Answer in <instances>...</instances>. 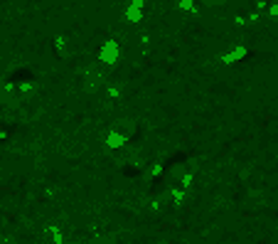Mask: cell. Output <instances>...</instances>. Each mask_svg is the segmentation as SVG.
<instances>
[{
	"instance_id": "6da1fadb",
	"label": "cell",
	"mask_w": 278,
	"mask_h": 244,
	"mask_svg": "<svg viewBox=\"0 0 278 244\" xmlns=\"http://www.w3.org/2000/svg\"><path fill=\"white\" fill-rule=\"evenodd\" d=\"M106 79H109L106 67H101L99 62L96 64H89L86 72H84V77H81V89L89 91V94H96V91H101L106 86Z\"/></svg>"
},
{
	"instance_id": "7a4b0ae2",
	"label": "cell",
	"mask_w": 278,
	"mask_h": 244,
	"mask_svg": "<svg viewBox=\"0 0 278 244\" xmlns=\"http://www.w3.org/2000/svg\"><path fill=\"white\" fill-rule=\"evenodd\" d=\"M121 57V44L116 40H106L104 44H101V49H99V64L101 67H114L116 62H119Z\"/></svg>"
},
{
	"instance_id": "3957f363",
	"label": "cell",
	"mask_w": 278,
	"mask_h": 244,
	"mask_svg": "<svg viewBox=\"0 0 278 244\" xmlns=\"http://www.w3.org/2000/svg\"><path fill=\"white\" fill-rule=\"evenodd\" d=\"M111 128H116L121 136H126L128 141L136 136V131H138V126H136V121L133 119H128V116H123V119H116V121L111 123Z\"/></svg>"
},
{
	"instance_id": "277c9868",
	"label": "cell",
	"mask_w": 278,
	"mask_h": 244,
	"mask_svg": "<svg viewBox=\"0 0 278 244\" xmlns=\"http://www.w3.org/2000/svg\"><path fill=\"white\" fill-rule=\"evenodd\" d=\"M104 143H106V148H109V151H121V148L128 143V138H126V136H121L116 128H109V131H106V136H104Z\"/></svg>"
},
{
	"instance_id": "5b68a950",
	"label": "cell",
	"mask_w": 278,
	"mask_h": 244,
	"mask_svg": "<svg viewBox=\"0 0 278 244\" xmlns=\"http://www.w3.org/2000/svg\"><path fill=\"white\" fill-rule=\"evenodd\" d=\"M44 235L49 237V242H52V244H64V242H67L64 230H62L59 225H47V227H44Z\"/></svg>"
},
{
	"instance_id": "8992f818",
	"label": "cell",
	"mask_w": 278,
	"mask_h": 244,
	"mask_svg": "<svg viewBox=\"0 0 278 244\" xmlns=\"http://www.w3.org/2000/svg\"><path fill=\"white\" fill-rule=\"evenodd\" d=\"M123 15H126L128 22H138L140 15H143V2H131V5L123 10Z\"/></svg>"
},
{
	"instance_id": "52a82bcc",
	"label": "cell",
	"mask_w": 278,
	"mask_h": 244,
	"mask_svg": "<svg viewBox=\"0 0 278 244\" xmlns=\"http://www.w3.org/2000/svg\"><path fill=\"white\" fill-rule=\"evenodd\" d=\"M244 54H246V47H239V44H237V47H232L229 52H224V54H222L219 59H222L224 64H232V62H239V59H241Z\"/></svg>"
},
{
	"instance_id": "ba28073f",
	"label": "cell",
	"mask_w": 278,
	"mask_h": 244,
	"mask_svg": "<svg viewBox=\"0 0 278 244\" xmlns=\"http://www.w3.org/2000/svg\"><path fill=\"white\" fill-rule=\"evenodd\" d=\"M54 49H57L62 57H69V54H72V42H69V37H67V35H59V37L54 40Z\"/></svg>"
},
{
	"instance_id": "9c48e42d",
	"label": "cell",
	"mask_w": 278,
	"mask_h": 244,
	"mask_svg": "<svg viewBox=\"0 0 278 244\" xmlns=\"http://www.w3.org/2000/svg\"><path fill=\"white\" fill-rule=\"evenodd\" d=\"M170 198H172V203L175 205H182L185 203V198H187V190H182L180 185H175V188L170 190Z\"/></svg>"
},
{
	"instance_id": "30bf717a",
	"label": "cell",
	"mask_w": 278,
	"mask_h": 244,
	"mask_svg": "<svg viewBox=\"0 0 278 244\" xmlns=\"http://www.w3.org/2000/svg\"><path fill=\"white\" fill-rule=\"evenodd\" d=\"M192 183H195V175H192V173H185V175L180 178V188H182V190H190Z\"/></svg>"
},
{
	"instance_id": "8fae6325",
	"label": "cell",
	"mask_w": 278,
	"mask_h": 244,
	"mask_svg": "<svg viewBox=\"0 0 278 244\" xmlns=\"http://www.w3.org/2000/svg\"><path fill=\"white\" fill-rule=\"evenodd\" d=\"M177 10L192 12V10H197V7H195V2H192V0H182V2H177Z\"/></svg>"
},
{
	"instance_id": "7c38bea8",
	"label": "cell",
	"mask_w": 278,
	"mask_h": 244,
	"mask_svg": "<svg viewBox=\"0 0 278 244\" xmlns=\"http://www.w3.org/2000/svg\"><path fill=\"white\" fill-rule=\"evenodd\" d=\"M269 12H271V17H278V2L269 5Z\"/></svg>"
},
{
	"instance_id": "4fadbf2b",
	"label": "cell",
	"mask_w": 278,
	"mask_h": 244,
	"mask_svg": "<svg viewBox=\"0 0 278 244\" xmlns=\"http://www.w3.org/2000/svg\"><path fill=\"white\" fill-rule=\"evenodd\" d=\"M32 89H35L32 84H20V91H32Z\"/></svg>"
}]
</instances>
